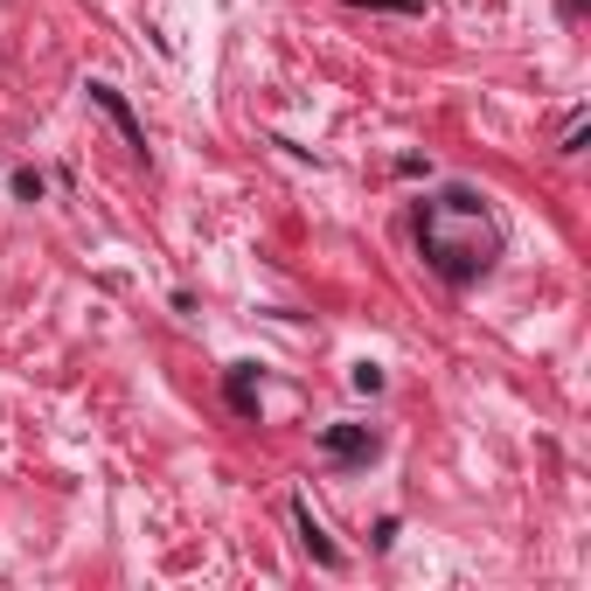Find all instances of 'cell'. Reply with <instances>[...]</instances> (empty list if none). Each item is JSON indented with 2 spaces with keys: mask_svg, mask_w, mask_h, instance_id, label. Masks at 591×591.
<instances>
[{
  "mask_svg": "<svg viewBox=\"0 0 591 591\" xmlns=\"http://www.w3.org/2000/svg\"><path fill=\"white\" fill-rule=\"evenodd\" d=\"M285 515H293V529H299V543H307V557L320 564V570H341L348 557H341L334 549V536H328V522H320V515L307 508V494H293V501H285Z\"/></svg>",
  "mask_w": 591,
  "mask_h": 591,
  "instance_id": "4",
  "label": "cell"
},
{
  "mask_svg": "<svg viewBox=\"0 0 591 591\" xmlns=\"http://www.w3.org/2000/svg\"><path fill=\"white\" fill-rule=\"evenodd\" d=\"M320 452H328L341 473H355L383 452V438H376V425H320Z\"/></svg>",
  "mask_w": 591,
  "mask_h": 591,
  "instance_id": "2",
  "label": "cell"
},
{
  "mask_svg": "<svg viewBox=\"0 0 591 591\" xmlns=\"http://www.w3.org/2000/svg\"><path fill=\"white\" fill-rule=\"evenodd\" d=\"M411 237H417L425 272L446 279L452 293L481 285L494 264H501V251H508L494 202L481 196V188H466V181H446V188H432V196H417L411 202Z\"/></svg>",
  "mask_w": 591,
  "mask_h": 591,
  "instance_id": "1",
  "label": "cell"
},
{
  "mask_svg": "<svg viewBox=\"0 0 591 591\" xmlns=\"http://www.w3.org/2000/svg\"><path fill=\"white\" fill-rule=\"evenodd\" d=\"M348 383H355V390H369V397H376V390H383V369H369V362H362V369L348 376Z\"/></svg>",
  "mask_w": 591,
  "mask_h": 591,
  "instance_id": "8",
  "label": "cell"
},
{
  "mask_svg": "<svg viewBox=\"0 0 591 591\" xmlns=\"http://www.w3.org/2000/svg\"><path fill=\"white\" fill-rule=\"evenodd\" d=\"M8 188H14V196H22V202H43V175H35V167H14V175H8Z\"/></svg>",
  "mask_w": 591,
  "mask_h": 591,
  "instance_id": "6",
  "label": "cell"
},
{
  "mask_svg": "<svg viewBox=\"0 0 591 591\" xmlns=\"http://www.w3.org/2000/svg\"><path fill=\"white\" fill-rule=\"evenodd\" d=\"M223 390H231L237 417H258V362H231V369H223Z\"/></svg>",
  "mask_w": 591,
  "mask_h": 591,
  "instance_id": "5",
  "label": "cell"
},
{
  "mask_svg": "<svg viewBox=\"0 0 591 591\" xmlns=\"http://www.w3.org/2000/svg\"><path fill=\"white\" fill-rule=\"evenodd\" d=\"M84 98H91V105H98V111H105V119H111V126H119V140L132 146V161H146V126H140V119H132V105H126V91H119V84H105V78H91V84H84Z\"/></svg>",
  "mask_w": 591,
  "mask_h": 591,
  "instance_id": "3",
  "label": "cell"
},
{
  "mask_svg": "<svg viewBox=\"0 0 591 591\" xmlns=\"http://www.w3.org/2000/svg\"><path fill=\"white\" fill-rule=\"evenodd\" d=\"M578 146H584V111H570L564 132H557V154H578Z\"/></svg>",
  "mask_w": 591,
  "mask_h": 591,
  "instance_id": "7",
  "label": "cell"
}]
</instances>
